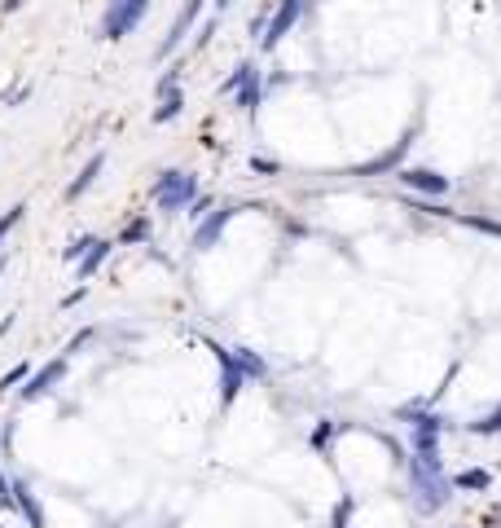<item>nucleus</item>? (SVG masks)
<instances>
[{
  "instance_id": "f257e3e1",
  "label": "nucleus",
  "mask_w": 501,
  "mask_h": 528,
  "mask_svg": "<svg viewBox=\"0 0 501 528\" xmlns=\"http://www.w3.org/2000/svg\"><path fill=\"white\" fill-rule=\"evenodd\" d=\"M409 493H414V506L422 515H436V511L449 506L453 480L444 476L440 454H414L409 458Z\"/></svg>"
},
{
  "instance_id": "f03ea898",
  "label": "nucleus",
  "mask_w": 501,
  "mask_h": 528,
  "mask_svg": "<svg viewBox=\"0 0 501 528\" xmlns=\"http://www.w3.org/2000/svg\"><path fill=\"white\" fill-rule=\"evenodd\" d=\"M150 198L163 207V212L176 216V212H185V207L198 198V181L189 172H163L159 181L150 185Z\"/></svg>"
},
{
  "instance_id": "7ed1b4c3",
  "label": "nucleus",
  "mask_w": 501,
  "mask_h": 528,
  "mask_svg": "<svg viewBox=\"0 0 501 528\" xmlns=\"http://www.w3.org/2000/svg\"><path fill=\"white\" fill-rule=\"evenodd\" d=\"M150 0H110L106 18H102V40H124L141 18H146Z\"/></svg>"
},
{
  "instance_id": "20e7f679",
  "label": "nucleus",
  "mask_w": 501,
  "mask_h": 528,
  "mask_svg": "<svg viewBox=\"0 0 501 528\" xmlns=\"http://www.w3.org/2000/svg\"><path fill=\"white\" fill-rule=\"evenodd\" d=\"M299 14H304V0H282V5H277V14L269 18V27H264L260 49H264V53H273L277 44H282L286 36H291V27L299 22Z\"/></svg>"
},
{
  "instance_id": "39448f33",
  "label": "nucleus",
  "mask_w": 501,
  "mask_h": 528,
  "mask_svg": "<svg viewBox=\"0 0 501 528\" xmlns=\"http://www.w3.org/2000/svg\"><path fill=\"white\" fill-rule=\"evenodd\" d=\"M405 423H409V432H414V454H440V432H444V423H440L436 414L409 410Z\"/></svg>"
},
{
  "instance_id": "423d86ee",
  "label": "nucleus",
  "mask_w": 501,
  "mask_h": 528,
  "mask_svg": "<svg viewBox=\"0 0 501 528\" xmlns=\"http://www.w3.org/2000/svg\"><path fill=\"white\" fill-rule=\"evenodd\" d=\"M203 5H207V0H185V9H181V14H176L172 31H167V36H163V44H159V58H167V53H176V49H181V40L189 36V27H194V22H198V14H203Z\"/></svg>"
},
{
  "instance_id": "0eeeda50",
  "label": "nucleus",
  "mask_w": 501,
  "mask_h": 528,
  "mask_svg": "<svg viewBox=\"0 0 501 528\" xmlns=\"http://www.w3.org/2000/svg\"><path fill=\"white\" fill-rule=\"evenodd\" d=\"M229 220H233V207H216V212H207L203 220H198V229H194V251H211V247H216Z\"/></svg>"
},
{
  "instance_id": "6e6552de",
  "label": "nucleus",
  "mask_w": 501,
  "mask_h": 528,
  "mask_svg": "<svg viewBox=\"0 0 501 528\" xmlns=\"http://www.w3.org/2000/svg\"><path fill=\"white\" fill-rule=\"evenodd\" d=\"M62 374H66V357H58V361H49L44 370H36L27 379V388H22V401H36V396H44V392H53L62 383Z\"/></svg>"
},
{
  "instance_id": "1a4fd4ad",
  "label": "nucleus",
  "mask_w": 501,
  "mask_h": 528,
  "mask_svg": "<svg viewBox=\"0 0 501 528\" xmlns=\"http://www.w3.org/2000/svg\"><path fill=\"white\" fill-rule=\"evenodd\" d=\"M211 352H216V361H220V370H225V383H220V401H233V396H238L242 392V383H247V379H242V370H238V361H233V352L229 348H211Z\"/></svg>"
},
{
  "instance_id": "9d476101",
  "label": "nucleus",
  "mask_w": 501,
  "mask_h": 528,
  "mask_svg": "<svg viewBox=\"0 0 501 528\" xmlns=\"http://www.w3.org/2000/svg\"><path fill=\"white\" fill-rule=\"evenodd\" d=\"M400 181H405L409 190H422V194H449V176L427 172V168H409V172H400Z\"/></svg>"
},
{
  "instance_id": "9b49d317",
  "label": "nucleus",
  "mask_w": 501,
  "mask_h": 528,
  "mask_svg": "<svg viewBox=\"0 0 501 528\" xmlns=\"http://www.w3.org/2000/svg\"><path fill=\"white\" fill-rule=\"evenodd\" d=\"M9 498H14V506H18L22 515H27V524H31V528H44V511H40L36 493L27 489V480H14V484H9Z\"/></svg>"
},
{
  "instance_id": "f8f14e48",
  "label": "nucleus",
  "mask_w": 501,
  "mask_h": 528,
  "mask_svg": "<svg viewBox=\"0 0 501 528\" xmlns=\"http://www.w3.org/2000/svg\"><path fill=\"white\" fill-rule=\"evenodd\" d=\"M102 168H106V154H93V159H88V168H84L80 176H75L71 185H66V198H71V203H75V198H80V194H88V190H93V181H97V176H102Z\"/></svg>"
},
{
  "instance_id": "ddd939ff",
  "label": "nucleus",
  "mask_w": 501,
  "mask_h": 528,
  "mask_svg": "<svg viewBox=\"0 0 501 528\" xmlns=\"http://www.w3.org/2000/svg\"><path fill=\"white\" fill-rule=\"evenodd\" d=\"M260 102H264V84H260V71L251 66V75L238 84V106L247 110V115H255V106H260Z\"/></svg>"
},
{
  "instance_id": "4468645a",
  "label": "nucleus",
  "mask_w": 501,
  "mask_h": 528,
  "mask_svg": "<svg viewBox=\"0 0 501 528\" xmlns=\"http://www.w3.org/2000/svg\"><path fill=\"white\" fill-rule=\"evenodd\" d=\"M233 361H238L242 379H264V374H269L264 357H255V352H247V348H233Z\"/></svg>"
},
{
  "instance_id": "2eb2a0df",
  "label": "nucleus",
  "mask_w": 501,
  "mask_h": 528,
  "mask_svg": "<svg viewBox=\"0 0 501 528\" xmlns=\"http://www.w3.org/2000/svg\"><path fill=\"white\" fill-rule=\"evenodd\" d=\"M110 247H115V242H102V238H97L93 247L84 251V260H80V282H84V278H93V269H97V264H102V260L110 256Z\"/></svg>"
},
{
  "instance_id": "dca6fc26",
  "label": "nucleus",
  "mask_w": 501,
  "mask_h": 528,
  "mask_svg": "<svg viewBox=\"0 0 501 528\" xmlns=\"http://www.w3.org/2000/svg\"><path fill=\"white\" fill-rule=\"evenodd\" d=\"M181 106H185V97H181V93H167V97H163V106L154 110V124H167V119H176V115H181Z\"/></svg>"
},
{
  "instance_id": "f3484780",
  "label": "nucleus",
  "mask_w": 501,
  "mask_h": 528,
  "mask_svg": "<svg viewBox=\"0 0 501 528\" xmlns=\"http://www.w3.org/2000/svg\"><path fill=\"white\" fill-rule=\"evenodd\" d=\"M458 489H488V471H466V476L453 480Z\"/></svg>"
},
{
  "instance_id": "a211bd4d",
  "label": "nucleus",
  "mask_w": 501,
  "mask_h": 528,
  "mask_svg": "<svg viewBox=\"0 0 501 528\" xmlns=\"http://www.w3.org/2000/svg\"><path fill=\"white\" fill-rule=\"evenodd\" d=\"M247 75H251V62H242V66H238V71H233V75H229V80H225V84H220V93H238V84H242V80H247Z\"/></svg>"
},
{
  "instance_id": "6ab92c4d",
  "label": "nucleus",
  "mask_w": 501,
  "mask_h": 528,
  "mask_svg": "<svg viewBox=\"0 0 501 528\" xmlns=\"http://www.w3.org/2000/svg\"><path fill=\"white\" fill-rule=\"evenodd\" d=\"M22 212H27V207L18 203V207H9V212L0 216V242H5V234H9V229H14V225H18V220H22Z\"/></svg>"
},
{
  "instance_id": "aec40b11",
  "label": "nucleus",
  "mask_w": 501,
  "mask_h": 528,
  "mask_svg": "<svg viewBox=\"0 0 501 528\" xmlns=\"http://www.w3.org/2000/svg\"><path fill=\"white\" fill-rule=\"evenodd\" d=\"M150 234V220H132V225L124 229V242H137V238H146Z\"/></svg>"
},
{
  "instance_id": "412c9836",
  "label": "nucleus",
  "mask_w": 501,
  "mask_h": 528,
  "mask_svg": "<svg viewBox=\"0 0 501 528\" xmlns=\"http://www.w3.org/2000/svg\"><path fill=\"white\" fill-rule=\"evenodd\" d=\"M93 242H97V238H71V247H66V260H80L84 251L93 247Z\"/></svg>"
},
{
  "instance_id": "4be33fe9",
  "label": "nucleus",
  "mask_w": 501,
  "mask_h": 528,
  "mask_svg": "<svg viewBox=\"0 0 501 528\" xmlns=\"http://www.w3.org/2000/svg\"><path fill=\"white\" fill-rule=\"evenodd\" d=\"M22 379H27V366H14V370L5 374V379H0V392H9V388H14V383H22Z\"/></svg>"
},
{
  "instance_id": "5701e85b",
  "label": "nucleus",
  "mask_w": 501,
  "mask_h": 528,
  "mask_svg": "<svg viewBox=\"0 0 501 528\" xmlns=\"http://www.w3.org/2000/svg\"><path fill=\"white\" fill-rule=\"evenodd\" d=\"M334 436V427L326 423V427H317V432H313V445H326V440Z\"/></svg>"
},
{
  "instance_id": "b1692460",
  "label": "nucleus",
  "mask_w": 501,
  "mask_h": 528,
  "mask_svg": "<svg viewBox=\"0 0 501 528\" xmlns=\"http://www.w3.org/2000/svg\"><path fill=\"white\" fill-rule=\"evenodd\" d=\"M22 5V0H5V9H18Z\"/></svg>"
},
{
  "instance_id": "393cba45",
  "label": "nucleus",
  "mask_w": 501,
  "mask_h": 528,
  "mask_svg": "<svg viewBox=\"0 0 501 528\" xmlns=\"http://www.w3.org/2000/svg\"><path fill=\"white\" fill-rule=\"evenodd\" d=\"M233 5V0H216V9H229Z\"/></svg>"
}]
</instances>
